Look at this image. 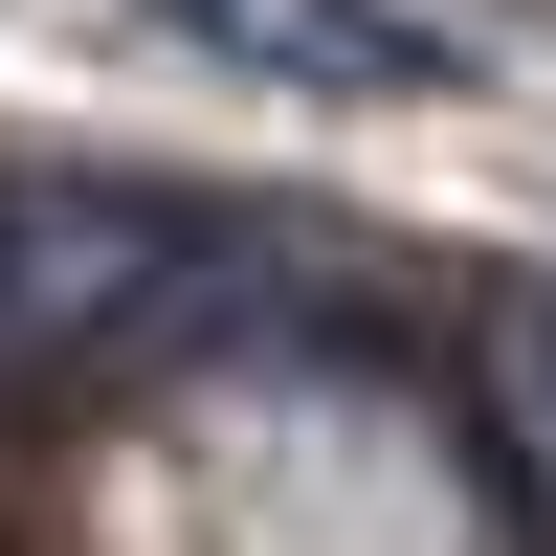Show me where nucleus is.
Instances as JSON below:
<instances>
[{"label": "nucleus", "instance_id": "1", "mask_svg": "<svg viewBox=\"0 0 556 556\" xmlns=\"http://www.w3.org/2000/svg\"><path fill=\"white\" fill-rule=\"evenodd\" d=\"M134 23L245 67V89H290V112H468L490 89V45L424 23V0H134Z\"/></svg>", "mask_w": 556, "mask_h": 556}, {"label": "nucleus", "instance_id": "2", "mask_svg": "<svg viewBox=\"0 0 556 556\" xmlns=\"http://www.w3.org/2000/svg\"><path fill=\"white\" fill-rule=\"evenodd\" d=\"M178 267H201V245H178V201H112V178H0V379L112 356Z\"/></svg>", "mask_w": 556, "mask_h": 556}]
</instances>
